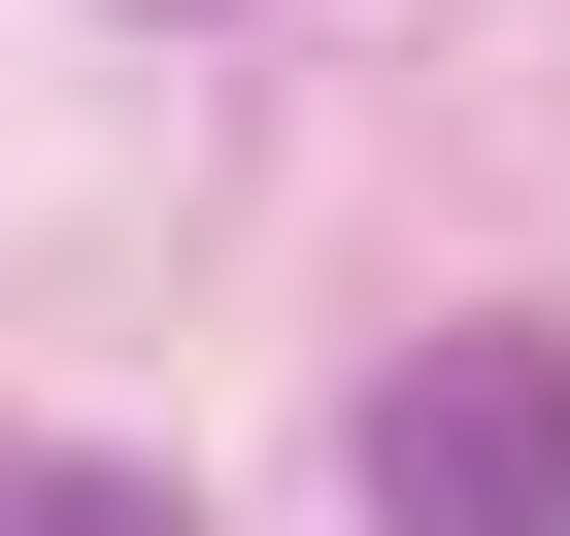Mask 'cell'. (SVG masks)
Here are the masks:
<instances>
[{
  "mask_svg": "<svg viewBox=\"0 0 570 536\" xmlns=\"http://www.w3.org/2000/svg\"><path fill=\"white\" fill-rule=\"evenodd\" d=\"M370 503L403 536H570V336H403L370 369Z\"/></svg>",
  "mask_w": 570,
  "mask_h": 536,
  "instance_id": "obj_1",
  "label": "cell"
},
{
  "mask_svg": "<svg viewBox=\"0 0 570 536\" xmlns=\"http://www.w3.org/2000/svg\"><path fill=\"white\" fill-rule=\"evenodd\" d=\"M0 536H202L168 469H35V503H0Z\"/></svg>",
  "mask_w": 570,
  "mask_h": 536,
  "instance_id": "obj_2",
  "label": "cell"
}]
</instances>
